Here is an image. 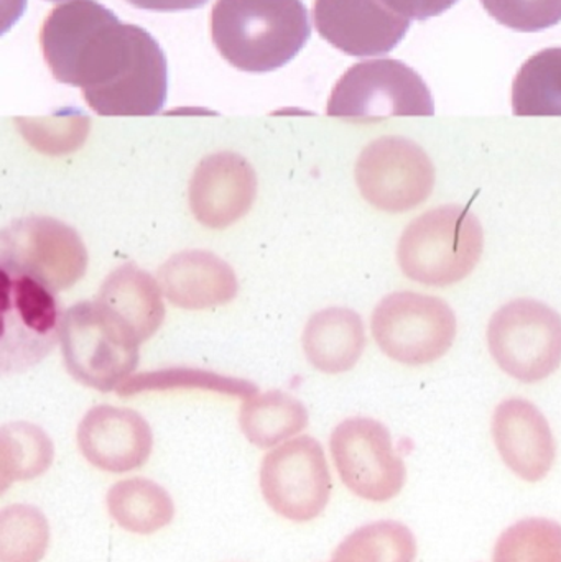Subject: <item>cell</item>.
<instances>
[{"label":"cell","mask_w":561,"mask_h":562,"mask_svg":"<svg viewBox=\"0 0 561 562\" xmlns=\"http://www.w3.org/2000/svg\"><path fill=\"white\" fill-rule=\"evenodd\" d=\"M40 43L53 78L81 88L96 114L134 117L164 108L168 68L160 45L102 3H59L46 15Z\"/></svg>","instance_id":"1"},{"label":"cell","mask_w":561,"mask_h":562,"mask_svg":"<svg viewBox=\"0 0 561 562\" xmlns=\"http://www.w3.org/2000/svg\"><path fill=\"white\" fill-rule=\"evenodd\" d=\"M312 35L302 0H216L211 10L214 46L234 68L273 71Z\"/></svg>","instance_id":"2"},{"label":"cell","mask_w":561,"mask_h":562,"mask_svg":"<svg viewBox=\"0 0 561 562\" xmlns=\"http://www.w3.org/2000/svg\"><path fill=\"white\" fill-rule=\"evenodd\" d=\"M483 249V226L470 207L447 204L422 214L404 231L399 267L417 283L450 286L476 269Z\"/></svg>","instance_id":"3"},{"label":"cell","mask_w":561,"mask_h":562,"mask_svg":"<svg viewBox=\"0 0 561 562\" xmlns=\"http://www.w3.org/2000/svg\"><path fill=\"white\" fill-rule=\"evenodd\" d=\"M59 344L72 379L98 392L117 390L138 366L137 337L98 300L63 311Z\"/></svg>","instance_id":"4"},{"label":"cell","mask_w":561,"mask_h":562,"mask_svg":"<svg viewBox=\"0 0 561 562\" xmlns=\"http://www.w3.org/2000/svg\"><path fill=\"white\" fill-rule=\"evenodd\" d=\"M328 115L374 122L395 115L435 114L424 79L397 59H369L349 68L329 95Z\"/></svg>","instance_id":"5"},{"label":"cell","mask_w":561,"mask_h":562,"mask_svg":"<svg viewBox=\"0 0 561 562\" xmlns=\"http://www.w3.org/2000/svg\"><path fill=\"white\" fill-rule=\"evenodd\" d=\"M88 269V250L68 224L48 216L13 221L0 234V270L29 277L58 293L75 286Z\"/></svg>","instance_id":"6"},{"label":"cell","mask_w":561,"mask_h":562,"mask_svg":"<svg viewBox=\"0 0 561 562\" xmlns=\"http://www.w3.org/2000/svg\"><path fill=\"white\" fill-rule=\"evenodd\" d=\"M487 346L507 375L542 382L561 366V316L530 297L510 301L491 317Z\"/></svg>","instance_id":"7"},{"label":"cell","mask_w":561,"mask_h":562,"mask_svg":"<svg viewBox=\"0 0 561 562\" xmlns=\"http://www.w3.org/2000/svg\"><path fill=\"white\" fill-rule=\"evenodd\" d=\"M371 330L382 352L395 362L425 366L453 346L457 316L440 297L397 291L375 306Z\"/></svg>","instance_id":"8"},{"label":"cell","mask_w":561,"mask_h":562,"mask_svg":"<svg viewBox=\"0 0 561 562\" xmlns=\"http://www.w3.org/2000/svg\"><path fill=\"white\" fill-rule=\"evenodd\" d=\"M0 272V369L3 373H20L42 362L58 342L63 313L53 291L29 277Z\"/></svg>","instance_id":"9"},{"label":"cell","mask_w":561,"mask_h":562,"mask_svg":"<svg viewBox=\"0 0 561 562\" xmlns=\"http://www.w3.org/2000/svg\"><path fill=\"white\" fill-rule=\"evenodd\" d=\"M329 449L339 479L358 497L389 502L404 488L407 469L382 423L372 418L345 419L333 431Z\"/></svg>","instance_id":"10"},{"label":"cell","mask_w":561,"mask_h":562,"mask_svg":"<svg viewBox=\"0 0 561 562\" xmlns=\"http://www.w3.org/2000/svg\"><path fill=\"white\" fill-rule=\"evenodd\" d=\"M260 491L280 517L296 524L315 520L332 494L322 445L312 436H302L273 449L260 465Z\"/></svg>","instance_id":"11"},{"label":"cell","mask_w":561,"mask_h":562,"mask_svg":"<svg viewBox=\"0 0 561 562\" xmlns=\"http://www.w3.org/2000/svg\"><path fill=\"white\" fill-rule=\"evenodd\" d=\"M356 183L362 198L375 210L405 213L430 198L435 168L414 142L385 137L372 142L359 155Z\"/></svg>","instance_id":"12"},{"label":"cell","mask_w":561,"mask_h":562,"mask_svg":"<svg viewBox=\"0 0 561 562\" xmlns=\"http://www.w3.org/2000/svg\"><path fill=\"white\" fill-rule=\"evenodd\" d=\"M313 19L326 42L351 56L384 55L411 26L382 0H315Z\"/></svg>","instance_id":"13"},{"label":"cell","mask_w":561,"mask_h":562,"mask_svg":"<svg viewBox=\"0 0 561 562\" xmlns=\"http://www.w3.org/2000/svg\"><path fill=\"white\" fill-rule=\"evenodd\" d=\"M256 196V170L233 151L207 155L191 177V213L207 229H226L243 220Z\"/></svg>","instance_id":"14"},{"label":"cell","mask_w":561,"mask_h":562,"mask_svg":"<svg viewBox=\"0 0 561 562\" xmlns=\"http://www.w3.org/2000/svg\"><path fill=\"white\" fill-rule=\"evenodd\" d=\"M78 446L86 461L111 474L142 468L154 448L150 426L137 412L99 405L78 426Z\"/></svg>","instance_id":"15"},{"label":"cell","mask_w":561,"mask_h":562,"mask_svg":"<svg viewBox=\"0 0 561 562\" xmlns=\"http://www.w3.org/2000/svg\"><path fill=\"white\" fill-rule=\"evenodd\" d=\"M493 438L504 464L523 481H542L556 462L557 445L549 422L527 400L509 398L497 405Z\"/></svg>","instance_id":"16"},{"label":"cell","mask_w":561,"mask_h":562,"mask_svg":"<svg viewBox=\"0 0 561 562\" xmlns=\"http://www.w3.org/2000/svg\"><path fill=\"white\" fill-rule=\"evenodd\" d=\"M164 296L183 310H211L231 303L239 283L229 263L207 250L175 254L158 270Z\"/></svg>","instance_id":"17"},{"label":"cell","mask_w":561,"mask_h":562,"mask_svg":"<svg viewBox=\"0 0 561 562\" xmlns=\"http://www.w3.org/2000/svg\"><path fill=\"white\" fill-rule=\"evenodd\" d=\"M96 300L111 310L141 344L150 339L164 324L165 304L160 283L134 263H125L109 273Z\"/></svg>","instance_id":"18"},{"label":"cell","mask_w":561,"mask_h":562,"mask_svg":"<svg viewBox=\"0 0 561 562\" xmlns=\"http://www.w3.org/2000/svg\"><path fill=\"white\" fill-rule=\"evenodd\" d=\"M308 362L323 373H345L361 359L364 324L348 307H326L310 317L302 337Z\"/></svg>","instance_id":"19"},{"label":"cell","mask_w":561,"mask_h":562,"mask_svg":"<svg viewBox=\"0 0 561 562\" xmlns=\"http://www.w3.org/2000/svg\"><path fill=\"white\" fill-rule=\"evenodd\" d=\"M239 423L254 446L269 449L302 432L308 426V412L295 396L272 390L246 398Z\"/></svg>","instance_id":"20"},{"label":"cell","mask_w":561,"mask_h":562,"mask_svg":"<svg viewBox=\"0 0 561 562\" xmlns=\"http://www.w3.org/2000/svg\"><path fill=\"white\" fill-rule=\"evenodd\" d=\"M108 510L112 520L135 535H154L164 530L175 517L168 492L148 479H125L108 492Z\"/></svg>","instance_id":"21"},{"label":"cell","mask_w":561,"mask_h":562,"mask_svg":"<svg viewBox=\"0 0 561 562\" xmlns=\"http://www.w3.org/2000/svg\"><path fill=\"white\" fill-rule=\"evenodd\" d=\"M513 111L520 117H561V48L530 56L513 85Z\"/></svg>","instance_id":"22"},{"label":"cell","mask_w":561,"mask_h":562,"mask_svg":"<svg viewBox=\"0 0 561 562\" xmlns=\"http://www.w3.org/2000/svg\"><path fill=\"white\" fill-rule=\"evenodd\" d=\"M175 390H203L220 395L249 398L257 395L259 389L249 380L221 375L211 370L193 369V367H168L128 376L117 389L121 396H135L152 392H175Z\"/></svg>","instance_id":"23"},{"label":"cell","mask_w":561,"mask_h":562,"mask_svg":"<svg viewBox=\"0 0 561 562\" xmlns=\"http://www.w3.org/2000/svg\"><path fill=\"white\" fill-rule=\"evenodd\" d=\"M55 458L52 439L32 423L16 422L0 429V482L32 481L48 471Z\"/></svg>","instance_id":"24"},{"label":"cell","mask_w":561,"mask_h":562,"mask_svg":"<svg viewBox=\"0 0 561 562\" xmlns=\"http://www.w3.org/2000/svg\"><path fill=\"white\" fill-rule=\"evenodd\" d=\"M417 541L399 521L382 520L352 531L329 562H415Z\"/></svg>","instance_id":"25"},{"label":"cell","mask_w":561,"mask_h":562,"mask_svg":"<svg viewBox=\"0 0 561 562\" xmlns=\"http://www.w3.org/2000/svg\"><path fill=\"white\" fill-rule=\"evenodd\" d=\"M49 544L45 515L32 505H10L0 514V561L40 562Z\"/></svg>","instance_id":"26"},{"label":"cell","mask_w":561,"mask_h":562,"mask_svg":"<svg viewBox=\"0 0 561 562\" xmlns=\"http://www.w3.org/2000/svg\"><path fill=\"white\" fill-rule=\"evenodd\" d=\"M493 562H561V525L549 518L520 520L501 535Z\"/></svg>","instance_id":"27"},{"label":"cell","mask_w":561,"mask_h":562,"mask_svg":"<svg viewBox=\"0 0 561 562\" xmlns=\"http://www.w3.org/2000/svg\"><path fill=\"white\" fill-rule=\"evenodd\" d=\"M491 16L517 30L540 32L561 22V0H481Z\"/></svg>","instance_id":"28"},{"label":"cell","mask_w":561,"mask_h":562,"mask_svg":"<svg viewBox=\"0 0 561 562\" xmlns=\"http://www.w3.org/2000/svg\"><path fill=\"white\" fill-rule=\"evenodd\" d=\"M22 131L26 142L40 154L59 157V155L72 154L81 147L88 134V122H69L61 127L25 124L22 125Z\"/></svg>","instance_id":"29"},{"label":"cell","mask_w":561,"mask_h":562,"mask_svg":"<svg viewBox=\"0 0 561 562\" xmlns=\"http://www.w3.org/2000/svg\"><path fill=\"white\" fill-rule=\"evenodd\" d=\"M382 2L405 19L427 20L430 16L440 15L458 0H382Z\"/></svg>","instance_id":"30"},{"label":"cell","mask_w":561,"mask_h":562,"mask_svg":"<svg viewBox=\"0 0 561 562\" xmlns=\"http://www.w3.org/2000/svg\"><path fill=\"white\" fill-rule=\"evenodd\" d=\"M138 9L157 10V12H177V10L198 9L207 0H127Z\"/></svg>","instance_id":"31"}]
</instances>
